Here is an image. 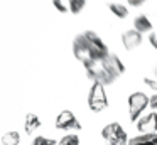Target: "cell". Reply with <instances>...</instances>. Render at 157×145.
Returning a JSON list of instances; mask_svg holds the SVG:
<instances>
[{
	"label": "cell",
	"instance_id": "15",
	"mask_svg": "<svg viewBox=\"0 0 157 145\" xmlns=\"http://www.w3.org/2000/svg\"><path fill=\"white\" fill-rule=\"evenodd\" d=\"M21 143V133L19 132H7L2 137V145H19Z\"/></svg>",
	"mask_w": 157,
	"mask_h": 145
},
{
	"label": "cell",
	"instance_id": "17",
	"mask_svg": "<svg viewBox=\"0 0 157 145\" xmlns=\"http://www.w3.org/2000/svg\"><path fill=\"white\" fill-rule=\"evenodd\" d=\"M58 145H79V137L75 133L64 135V137L58 142Z\"/></svg>",
	"mask_w": 157,
	"mask_h": 145
},
{
	"label": "cell",
	"instance_id": "8",
	"mask_svg": "<svg viewBox=\"0 0 157 145\" xmlns=\"http://www.w3.org/2000/svg\"><path fill=\"white\" fill-rule=\"evenodd\" d=\"M83 34H85V37L88 39V42L91 44L93 51H95L96 57H98L100 61L105 59V57L110 54V51H108V47H106V44L103 42V39H101V37H100L96 32H93V30H85Z\"/></svg>",
	"mask_w": 157,
	"mask_h": 145
},
{
	"label": "cell",
	"instance_id": "1",
	"mask_svg": "<svg viewBox=\"0 0 157 145\" xmlns=\"http://www.w3.org/2000/svg\"><path fill=\"white\" fill-rule=\"evenodd\" d=\"M73 54H75V57L85 67L100 61L98 57H96L95 51H93L91 44H90L88 39L85 37V34H79V36L75 37V40H73Z\"/></svg>",
	"mask_w": 157,
	"mask_h": 145
},
{
	"label": "cell",
	"instance_id": "3",
	"mask_svg": "<svg viewBox=\"0 0 157 145\" xmlns=\"http://www.w3.org/2000/svg\"><path fill=\"white\" fill-rule=\"evenodd\" d=\"M147 106H150V98L142 91H135L128 96V113H130V120L132 121H139L140 115L144 113Z\"/></svg>",
	"mask_w": 157,
	"mask_h": 145
},
{
	"label": "cell",
	"instance_id": "16",
	"mask_svg": "<svg viewBox=\"0 0 157 145\" xmlns=\"http://www.w3.org/2000/svg\"><path fill=\"white\" fill-rule=\"evenodd\" d=\"M86 5V0H68V9L71 13H79Z\"/></svg>",
	"mask_w": 157,
	"mask_h": 145
},
{
	"label": "cell",
	"instance_id": "25",
	"mask_svg": "<svg viewBox=\"0 0 157 145\" xmlns=\"http://www.w3.org/2000/svg\"><path fill=\"white\" fill-rule=\"evenodd\" d=\"M125 145H128V143H125Z\"/></svg>",
	"mask_w": 157,
	"mask_h": 145
},
{
	"label": "cell",
	"instance_id": "11",
	"mask_svg": "<svg viewBox=\"0 0 157 145\" xmlns=\"http://www.w3.org/2000/svg\"><path fill=\"white\" fill-rule=\"evenodd\" d=\"M128 145H157V133L137 135L132 140H128Z\"/></svg>",
	"mask_w": 157,
	"mask_h": 145
},
{
	"label": "cell",
	"instance_id": "10",
	"mask_svg": "<svg viewBox=\"0 0 157 145\" xmlns=\"http://www.w3.org/2000/svg\"><path fill=\"white\" fill-rule=\"evenodd\" d=\"M122 44L127 51H133L142 44V34L137 32L135 29H130V30H125L122 34Z\"/></svg>",
	"mask_w": 157,
	"mask_h": 145
},
{
	"label": "cell",
	"instance_id": "12",
	"mask_svg": "<svg viewBox=\"0 0 157 145\" xmlns=\"http://www.w3.org/2000/svg\"><path fill=\"white\" fill-rule=\"evenodd\" d=\"M41 127V120H39V116L37 115H34V113H29L27 116H25V120H24V130H25V133H34L37 128Z\"/></svg>",
	"mask_w": 157,
	"mask_h": 145
},
{
	"label": "cell",
	"instance_id": "9",
	"mask_svg": "<svg viewBox=\"0 0 157 145\" xmlns=\"http://www.w3.org/2000/svg\"><path fill=\"white\" fill-rule=\"evenodd\" d=\"M137 130L142 132V135L145 133H157V113H147L144 116L139 118L137 121Z\"/></svg>",
	"mask_w": 157,
	"mask_h": 145
},
{
	"label": "cell",
	"instance_id": "2",
	"mask_svg": "<svg viewBox=\"0 0 157 145\" xmlns=\"http://www.w3.org/2000/svg\"><path fill=\"white\" fill-rule=\"evenodd\" d=\"M101 137L105 140L106 145H125L128 143V137H127V132L122 128V125L113 121L108 123L105 128L101 130Z\"/></svg>",
	"mask_w": 157,
	"mask_h": 145
},
{
	"label": "cell",
	"instance_id": "23",
	"mask_svg": "<svg viewBox=\"0 0 157 145\" xmlns=\"http://www.w3.org/2000/svg\"><path fill=\"white\" fill-rule=\"evenodd\" d=\"M150 108H157V93L155 94H152V98H150Z\"/></svg>",
	"mask_w": 157,
	"mask_h": 145
},
{
	"label": "cell",
	"instance_id": "19",
	"mask_svg": "<svg viewBox=\"0 0 157 145\" xmlns=\"http://www.w3.org/2000/svg\"><path fill=\"white\" fill-rule=\"evenodd\" d=\"M52 5H54V9L58 10V12H61V13H66L69 10L68 7L63 3V0H52Z\"/></svg>",
	"mask_w": 157,
	"mask_h": 145
},
{
	"label": "cell",
	"instance_id": "22",
	"mask_svg": "<svg viewBox=\"0 0 157 145\" xmlns=\"http://www.w3.org/2000/svg\"><path fill=\"white\" fill-rule=\"evenodd\" d=\"M128 2V5H133V7H139V5H142L144 2H147V0H127Z\"/></svg>",
	"mask_w": 157,
	"mask_h": 145
},
{
	"label": "cell",
	"instance_id": "21",
	"mask_svg": "<svg viewBox=\"0 0 157 145\" xmlns=\"http://www.w3.org/2000/svg\"><path fill=\"white\" fill-rule=\"evenodd\" d=\"M149 42H150V46L154 47V49L157 51V32H152L149 36Z\"/></svg>",
	"mask_w": 157,
	"mask_h": 145
},
{
	"label": "cell",
	"instance_id": "18",
	"mask_svg": "<svg viewBox=\"0 0 157 145\" xmlns=\"http://www.w3.org/2000/svg\"><path fill=\"white\" fill-rule=\"evenodd\" d=\"M31 145H58V142L52 140V138H48V137H36Z\"/></svg>",
	"mask_w": 157,
	"mask_h": 145
},
{
	"label": "cell",
	"instance_id": "7",
	"mask_svg": "<svg viewBox=\"0 0 157 145\" xmlns=\"http://www.w3.org/2000/svg\"><path fill=\"white\" fill-rule=\"evenodd\" d=\"M56 128L58 130H81V123L75 116V113L69 110H64L56 118Z\"/></svg>",
	"mask_w": 157,
	"mask_h": 145
},
{
	"label": "cell",
	"instance_id": "5",
	"mask_svg": "<svg viewBox=\"0 0 157 145\" xmlns=\"http://www.w3.org/2000/svg\"><path fill=\"white\" fill-rule=\"evenodd\" d=\"M85 71H86V76H88L93 83H100V84H103V86H106V84H112L113 81H115L108 73H106V69L101 66L100 61L98 63L90 64V66H86Z\"/></svg>",
	"mask_w": 157,
	"mask_h": 145
},
{
	"label": "cell",
	"instance_id": "4",
	"mask_svg": "<svg viewBox=\"0 0 157 145\" xmlns=\"http://www.w3.org/2000/svg\"><path fill=\"white\" fill-rule=\"evenodd\" d=\"M88 106L91 111H103L108 106V98L105 93V86L100 83H93L88 94Z\"/></svg>",
	"mask_w": 157,
	"mask_h": 145
},
{
	"label": "cell",
	"instance_id": "13",
	"mask_svg": "<svg viewBox=\"0 0 157 145\" xmlns=\"http://www.w3.org/2000/svg\"><path fill=\"white\" fill-rule=\"evenodd\" d=\"M133 29L140 34L149 32V30H152V22H150L145 15H137L135 19H133Z\"/></svg>",
	"mask_w": 157,
	"mask_h": 145
},
{
	"label": "cell",
	"instance_id": "6",
	"mask_svg": "<svg viewBox=\"0 0 157 145\" xmlns=\"http://www.w3.org/2000/svg\"><path fill=\"white\" fill-rule=\"evenodd\" d=\"M100 63H101V66L105 67L106 73H108L113 79L120 78L123 73H125V64L122 63V59H120L115 52H110L108 56H106L105 59H101Z\"/></svg>",
	"mask_w": 157,
	"mask_h": 145
},
{
	"label": "cell",
	"instance_id": "14",
	"mask_svg": "<svg viewBox=\"0 0 157 145\" xmlns=\"http://www.w3.org/2000/svg\"><path fill=\"white\" fill-rule=\"evenodd\" d=\"M108 9H110V12L115 17H118V19H125V17L128 15V9H127L125 5H122V3H110Z\"/></svg>",
	"mask_w": 157,
	"mask_h": 145
},
{
	"label": "cell",
	"instance_id": "20",
	"mask_svg": "<svg viewBox=\"0 0 157 145\" xmlns=\"http://www.w3.org/2000/svg\"><path fill=\"white\" fill-rule=\"evenodd\" d=\"M144 83L150 88V90H157V79H150V78H144Z\"/></svg>",
	"mask_w": 157,
	"mask_h": 145
},
{
	"label": "cell",
	"instance_id": "24",
	"mask_svg": "<svg viewBox=\"0 0 157 145\" xmlns=\"http://www.w3.org/2000/svg\"><path fill=\"white\" fill-rule=\"evenodd\" d=\"M155 78H157V67H155Z\"/></svg>",
	"mask_w": 157,
	"mask_h": 145
}]
</instances>
